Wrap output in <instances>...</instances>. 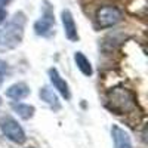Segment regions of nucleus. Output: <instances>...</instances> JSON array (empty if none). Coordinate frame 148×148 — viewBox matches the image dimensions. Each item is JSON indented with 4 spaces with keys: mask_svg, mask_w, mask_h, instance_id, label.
Instances as JSON below:
<instances>
[{
    "mask_svg": "<svg viewBox=\"0 0 148 148\" xmlns=\"http://www.w3.org/2000/svg\"><path fill=\"white\" fill-rule=\"evenodd\" d=\"M24 27H25V15L22 12H16L14 18L6 24V28L3 30L2 39H0L3 47L10 49L19 45L24 36Z\"/></svg>",
    "mask_w": 148,
    "mask_h": 148,
    "instance_id": "obj_1",
    "label": "nucleus"
},
{
    "mask_svg": "<svg viewBox=\"0 0 148 148\" xmlns=\"http://www.w3.org/2000/svg\"><path fill=\"white\" fill-rule=\"evenodd\" d=\"M107 96H108V105L116 114L129 113V111H132L135 108V105H136L133 93L126 88H121V86L113 88L108 92Z\"/></svg>",
    "mask_w": 148,
    "mask_h": 148,
    "instance_id": "obj_2",
    "label": "nucleus"
},
{
    "mask_svg": "<svg viewBox=\"0 0 148 148\" xmlns=\"http://www.w3.org/2000/svg\"><path fill=\"white\" fill-rule=\"evenodd\" d=\"M0 130H2V133L9 141L15 142V144L21 145L27 139L24 129L18 125V121L10 116H3L2 119H0Z\"/></svg>",
    "mask_w": 148,
    "mask_h": 148,
    "instance_id": "obj_3",
    "label": "nucleus"
},
{
    "mask_svg": "<svg viewBox=\"0 0 148 148\" xmlns=\"http://www.w3.org/2000/svg\"><path fill=\"white\" fill-rule=\"evenodd\" d=\"M123 18L121 10L116 6H104L96 10V25L99 28H110L119 24Z\"/></svg>",
    "mask_w": 148,
    "mask_h": 148,
    "instance_id": "obj_4",
    "label": "nucleus"
},
{
    "mask_svg": "<svg viewBox=\"0 0 148 148\" xmlns=\"http://www.w3.org/2000/svg\"><path fill=\"white\" fill-rule=\"evenodd\" d=\"M45 8H43V14H42V18L39 21H36L34 24V31L36 34L39 36H49L52 33V28L55 25V18H53V12H52V8L47 2H45Z\"/></svg>",
    "mask_w": 148,
    "mask_h": 148,
    "instance_id": "obj_5",
    "label": "nucleus"
},
{
    "mask_svg": "<svg viewBox=\"0 0 148 148\" xmlns=\"http://www.w3.org/2000/svg\"><path fill=\"white\" fill-rule=\"evenodd\" d=\"M61 19H62V25H64V31L65 36L70 42H77L79 40V33H77V25L74 22L73 14L70 9H64L61 12Z\"/></svg>",
    "mask_w": 148,
    "mask_h": 148,
    "instance_id": "obj_6",
    "label": "nucleus"
},
{
    "mask_svg": "<svg viewBox=\"0 0 148 148\" xmlns=\"http://www.w3.org/2000/svg\"><path fill=\"white\" fill-rule=\"evenodd\" d=\"M49 77H51V82L53 84V89H56L61 95H62V98H65V99L68 101L71 98V92H70V88H68V83L59 76V73L56 68H51L49 70Z\"/></svg>",
    "mask_w": 148,
    "mask_h": 148,
    "instance_id": "obj_7",
    "label": "nucleus"
},
{
    "mask_svg": "<svg viewBox=\"0 0 148 148\" xmlns=\"http://www.w3.org/2000/svg\"><path fill=\"white\" fill-rule=\"evenodd\" d=\"M111 136H113L114 141V148H132L130 136L125 129L114 125L111 127Z\"/></svg>",
    "mask_w": 148,
    "mask_h": 148,
    "instance_id": "obj_8",
    "label": "nucleus"
},
{
    "mask_svg": "<svg viewBox=\"0 0 148 148\" xmlns=\"http://www.w3.org/2000/svg\"><path fill=\"white\" fill-rule=\"evenodd\" d=\"M28 95H30V88L22 82L12 84L6 90V96L10 98V99H15V101H21V99H24V98H27Z\"/></svg>",
    "mask_w": 148,
    "mask_h": 148,
    "instance_id": "obj_9",
    "label": "nucleus"
},
{
    "mask_svg": "<svg viewBox=\"0 0 148 148\" xmlns=\"http://www.w3.org/2000/svg\"><path fill=\"white\" fill-rule=\"evenodd\" d=\"M39 95L42 98V101H45L53 111H59L61 110V104L58 101V96L51 88H49V86H43V88L40 89V92H39Z\"/></svg>",
    "mask_w": 148,
    "mask_h": 148,
    "instance_id": "obj_10",
    "label": "nucleus"
},
{
    "mask_svg": "<svg viewBox=\"0 0 148 148\" xmlns=\"http://www.w3.org/2000/svg\"><path fill=\"white\" fill-rule=\"evenodd\" d=\"M74 61H76L77 68L84 74V76L90 77L92 74H93L92 65H90V62H89V59L83 55V52H76V53H74Z\"/></svg>",
    "mask_w": 148,
    "mask_h": 148,
    "instance_id": "obj_11",
    "label": "nucleus"
},
{
    "mask_svg": "<svg viewBox=\"0 0 148 148\" xmlns=\"http://www.w3.org/2000/svg\"><path fill=\"white\" fill-rule=\"evenodd\" d=\"M12 110L15 111V113L22 119V120H30L33 116H34V111L36 108L33 105H28V104H12Z\"/></svg>",
    "mask_w": 148,
    "mask_h": 148,
    "instance_id": "obj_12",
    "label": "nucleus"
},
{
    "mask_svg": "<svg viewBox=\"0 0 148 148\" xmlns=\"http://www.w3.org/2000/svg\"><path fill=\"white\" fill-rule=\"evenodd\" d=\"M5 74H6V62L3 59H0V84H2V82L5 79Z\"/></svg>",
    "mask_w": 148,
    "mask_h": 148,
    "instance_id": "obj_13",
    "label": "nucleus"
},
{
    "mask_svg": "<svg viewBox=\"0 0 148 148\" xmlns=\"http://www.w3.org/2000/svg\"><path fill=\"white\" fill-rule=\"evenodd\" d=\"M8 2H9V0H0V9H5L3 6H5Z\"/></svg>",
    "mask_w": 148,
    "mask_h": 148,
    "instance_id": "obj_14",
    "label": "nucleus"
},
{
    "mask_svg": "<svg viewBox=\"0 0 148 148\" xmlns=\"http://www.w3.org/2000/svg\"><path fill=\"white\" fill-rule=\"evenodd\" d=\"M0 105H2V98H0Z\"/></svg>",
    "mask_w": 148,
    "mask_h": 148,
    "instance_id": "obj_15",
    "label": "nucleus"
},
{
    "mask_svg": "<svg viewBox=\"0 0 148 148\" xmlns=\"http://www.w3.org/2000/svg\"><path fill=\"white\" fill-rule=\"evenodd\" d=\"M28 148H33V147H28Z\"/></svg>",
    "mask_w": 148,
    "mask_h": 148,
    "instance_id": "obj_16",
    "label": "nucleus"
}]
</instances>
